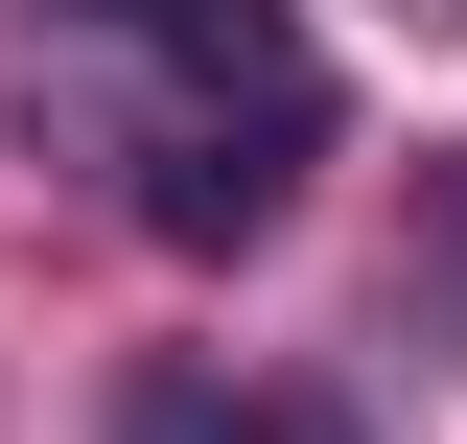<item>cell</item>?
Instances as JSON below:
<instances>
[{
    "instance_id": "cell-1",
    "label": "cell",
    "mask_w": 467,
    "mask_h": 444,
    "mask_svg": "<svg viewBox=\"0 0 467 444\" xmlns=\"http://www.w3.org/2000/svg\"><path fill=\"white\" fill-rule=\"evenodd\" d=\"M117 444H350V397H211V375H164Z\"/></svg>"
},
{
    "instance_id": "cell-2",
    "label": "cell",
    "mask_w": 467,
    "mask_h": 444,
    "mask_svg": "<svg viewBox=\"0 0 467 444\" xmlns=\"http://www.w3.org/2000/svg\"><path fill=\"white\" fill-rule=\"evenodd\" d=\"M70 24H117V48H164V24H187V0H70Z\"/></svg>"
}]
</instances>
